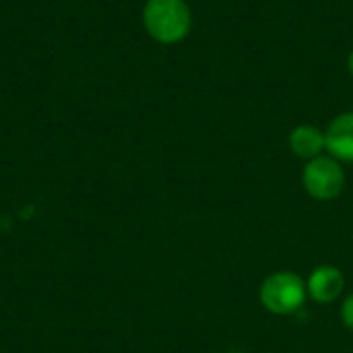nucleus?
Listing matches in <instances>:
<instances>
[{"mask_svg": "<svg viewBox=\"0 0 353 353\" xmlns=\"http://www.w3.org/2000/svg\"><path fill=\"white\" fill-rule=\"evenodd\" d=\"M145 31L159 43L182 41L192 27V12L186 0H147L143 6Z\"/></svg>", "mask_w": 353, "mask_h": 353, "instance_id": "nucleus-1", "label": "nucleus"}, {"mask_svg": "<svg viewBox=\"0 0 353 353\" xmlns=\"http://www.w3.org/2000/svg\"><path fill=\"white\" fill-rule=\"evenodd\" d=\"M308 298L306 283L292 271H279L269 275L261 285V304L279 316L298 312Z\"/></svg>", "mask_w": 353, "mask_h": 353, "instance_id": "nucleus-2", "label": "nucleus"}, {"mask_svg": "<svg viewBox=\"0 0 353 353\" xmlns=\"http://www.w3.org/2000/svg\"><path fill=\"white\" fill-rule=\"evenodd\" d=\"M302 182L306 192L316 201H331L341 194L345 186V172L331 155H319L304 168Z\"/></svg>", "mask_w": 353, "mask_h": 353, "instance_id": "nucleus-3", "label": "nucleus"}, {"mask_svg": "<svg viewBox=\"0 0 353 353\" xmlns=\"http://www.w3.org/2000/svg\"><path fill=\"white\" fill-rule=\"evenodd\" d=\"M343 288H345V277L333 265H321V267H316L310 273L308 281H306L308 296L314 302H319V304H331V302H335L341 296Z\"/></svg>", "mask_w": 353, "mask_h": 353, "instance_id": "nucleus-4", "label": "nucleus"}, {"mask_svg": "<svg viewBox=\"0 0 353 353\" xmlns=\"http://www.w3.org/2000/svg\"><path fill=\"white\" fill-rule=\"evenodd\" d=\"M325 149L337 161L353 163V112H343L325 130Z\"/></svg>", "mask_w": 353, "mask_h": 353, "instance_id": "nucleus-5", "label": "nucleus"}, {"mask_svg": "<svg viewBox=\"0 0 353 353\" xmlns=\"http://www.w3.org/2000/svg\"><path fill=\"white\" fill-rule=\"evenodd\" d=\"M290 149L300 159H314L325 151V130L314 124H300L290 134Z\"/></svg>", "mask_w": 353, "mask_h": 353, "instance_id": "nucleus-6", "label": "nucleus"}, {"mask_svg": "<svg viewBox=\"0 0 353 353\" xmlns=\"http://www.w3.org/2000/svg\"><path fill=\"white\" fill-rule=\"evenodd\" d=\"M341 319H343V325L353 331V294L347 296V300L343 302V308H341Z\"/></svg>", "mask_w": 353, "mask_h": 353, "instance_id": "nucleus-7", "label": "nucleus"}, {"mask_svg": "<svg viewBox=\"0 0 353 353\" xmlns=\"http://www.w3.org/2000/svg\"><path fill=\"white\" fill-rule=\"evenodd\" d=\"M347 70H350V74L353 77V52L350 54V58H347Z\"/></svg>", "mask_w": 353, "mask_h": 353, "instance_id": "nucleus-8", "label": "nucleus"}]
</instances>
